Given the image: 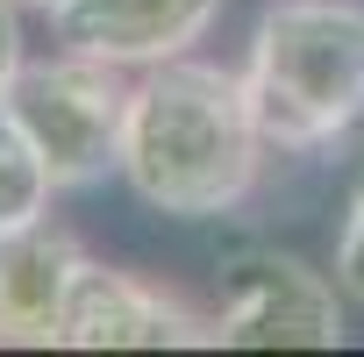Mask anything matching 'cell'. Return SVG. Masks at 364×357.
Returning a JSON list of instances; mask_svg holds the SVG:
<instances>
[{
	"label": "cell",
	"instance_id": "obj_5",
	"mask_svg": "<svg viewBox=\"0 0 364 357\" xmlns=\"http://www.w3.org/2000/svg\"><path fill=\"white\" fill-rule=\"evenodd\" d=\"M58 343L65 350H193V343L215 350V314L186 307L143 272L79 257L65 314H58Z\"/></svg>",
	"mask_w": 364,
	"mask_h": 357
},
{
	"label": "cell",
	"instance_id": "obj_8",
	"mask_svg": "<svg viewBox=\"0 0 364 357\" xmlns=\"http://www.w3.org/2000/svg\"><path fill=\"white\" fill-rule=\"evenodd\" d=\"M50 193H58L50 164L36 157L29 129H22V122L8 114V100H0V229H22V222H43Z\"/></svg>",
	"mask_w": 364,
	"mask_h": 357
},
{
	"label": "cell",
	"instance_id": "obj_9",
	"mask_svg": "<svg viewBox=\"0 0 364 357\" xmlns=\"http://www.w3.org/2000/svg\"><path fill=\"white\" fill-rule=\"evenodd\" d=\"M336 286L350 300H364V178H357V193L343 208V236H336Z\"/></svg>",
	"mask_w": 364,
	"mask_h": 357
},
{
	"label": "cell",
	"instance_id": "obj_3",
	"mask_svg": "<svg viewBox=\"0 0 364 357\" xmlns=\"http://www.w3.org/2000/svg\"><path fill=\"white\" fill-rule=\"evenodd\" d=\"M129 79L122 65H100L86 50H65V58H43V65H22L15 86L0 93L8 114L29 129L36 157L50 164L58 193L65 186H93V178L122 171V129H129Z\"/></svg>",
	"mask_w": 364,
	"mask_h": 357
},
{
	"label": "cell",
	"instance_id": "obj_11",
	"mask_svg": "<svg viewBox=\"0 0 364 357\" xmlns=\"http://www.w3.org/2000/svg\"><path fill=\"white\" fill-rule=\"evenodd\" d=\"M15 8H50V15H58V8H65V0H15Z\"/></svg>",
	"mask_w": 364,
	"mask_h": 357
},
{
	"label": "cell",
	"instance_id": "obj_2",
	"mask_svg": "<svg viewBox=\"0 0 364 357\" xmlns=\"http://www.w3.org/2000/svg\"><path fill=\"white\" fill-rule=\"evenodd\" d=\"M257 129L272 150H321L364 122V8L357 0H272L250 65H243Z\"/></svg>",
	"mask_w": 364,
	"mask_h": 357
},
{
	"label": "cell",
	"instance_id": "obj_1",
	"mask_svg": "<svg viewBox=\"0 0 364 357\" xmlns=\"http://www.w3.org/2000/svg\"><path fill=\"white\" fill-rule=\"evenodd\" d=\"M264 129L250 107L243 72L200 65V58H164L129 93L122 129V178L129 193L171 222H208L250 201L264 171Z\"/></svg>",
	"mask_w": 364,
	"mask_h": 357
},
{
	"label": "cell",
	"instance_id": "obj_4",
	"mask_svg": "<svg viewBox=\"0 0 364 357\" xmlns=\"http://www.w3.org/2000/svg\"><path fill=\"white\" fill-rule=\"evenodd\" d=\"M343 286L293 250H236L215 272V350H336Z\"/></svg>",
	"mask_w": 364,
	"mask_h": 357
},
{
	"label": "cell",
	"instance_id": "obj_7",
	"mask_svg": "<svg viewBox=\"0 0 364 357\" xmlns=\"http://www.w3.org/2000/svg\"><path fill=\"white\" fill-rule=\"evenodd\" d=\"M79 243L43 215L0 229V343H58V314L79 272Z\"/></svg>",
	"mask_w": 364,
	"mask_h": 357
},
{
	"label": "cell",
	"instance_id": "obj_10",
	"mask_svg": "<svg viewBox=\"0 0 364 357\" xmlns=\"http://www.w3.org/2000/svg\"><path fill=\"white\" fill-rule=\"evenodd\" d=\"M22 72V22H15V0H0V93L15 86Z\"/></svg>",
	"mask_w": 364,
	"mask_h": 357
},
{
	"label": "cell",
	"instance_id": "obj_6",
	"mask_svg": "<svg viewBox=\"0 0 364 357\" xmlns=\"http://www.w3.org/2000/svg\"><path fill=\"white\" fill-rule=\"evenodd\" d=\"M222 15V0H65L58 43L86 50L122 72H150L164 58H186Z\"/></svg>",
	"mask_w": 364,
	"mask_h": 357
}]
</instances>
